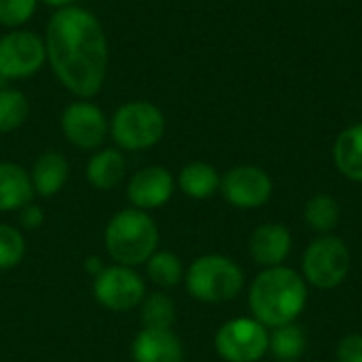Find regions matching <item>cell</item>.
<instances>
[{"instance_id":"cell-1","label":"cell","mask_w":362,"mask_h":362,"mask_svg":"<svg viewBox=\"0 0 362 362\" xmlns=\"http://www.w3.org/2000/svg\"><path fill=\"white\" fill-rule=\"evenodd\" d=\"M47 66L76 100L95 98L108 76L110 47L98 15L81 4L53 11L45 25Z\"/></svg>"},{"instance_id":"cell-2","label":"cell","mask_w":362,"mask_h":362,"mask_svg":"<svg viewBox=\"0 0 362 362\" xmlns=\"http://www.w3.org/2000/svg\"><path fill=\"white\" fill-rule=\"evenodd\" d=\"M248 305L255 320L267 329L291 325L308 305V282L284 265L263 269L250 284Z\"/></svg>"},{"instance_id":"cell-3","label":"cell","mask_w":362,"mask_h":362,"mask_svg":"<svg viewBox=\"0 0 362 362\" xmlns=\"http://www.w3.org/2000/svg\"><path fill=\"white\" fill-rule=\"evenodd\" d=\"M108 255L125 267H136L146 263L159 244V231L148 212L138 208H127L117 212L104 233Z\"/></svg>"},{"instance_id":"cell-4","label":"cell","mask_w":362,"mask_h":362,"mask_svg":"<svg viewBox=\"0 0 362 362\" xmlns=\"http://www.w3.org/2000/svg\"><path fill=\"white\" fill-rule=\"evenodd\" d=\"M108 134L121 151H146L161 142L165 115L148 100H129L108 119Z\"/></svg>"},{"instance_id":"cell-5","label":"cell","mask_w":362,"mask_h":362,"mask_svg":"<svg viewBox=\"0 0 362 362\" xmlns=\"http://www.w3.org/2000/svg\"><path fill=\"white\" fill-rule=\"evenodd\" d=\"M187 291L204 303L233 301L244 288L242 267L225 255H204L187 272Z\"/></svg>"},{"instance_id":"cell-6","label":"cell","mask_w":362,"mask_h":362,"mask_svg":"<svg viewBox=\"0 0 362 362\" xmlns=\"http://www.w3.org/2000/svg\"><path fill=\"white\" fill-rule=\"evenodd\" d=\"M350 263V248L341 238L320 235L303 252V280L320 291L337 288L348 278Z\"/></svg>"},{"instance_id":"cell-7","label":"cell","mask_w":362,"mask_h":362,"mask_svg":"<svg viewBox=\"0 0 362 362\" xmlns=\"http://www.w3.org/2000/svg\"><path fill=\"white\" fill-rule=\"evenodd\" d=\"M47 66V49L40 34L17 28L0 36V72L8 81H23Z\"/></svg>"},{"instance_id":"cell-8","label":"cell","mask_w":362,"mask_h":362,"mask_svg":"<svg viewBox=\"0 0 362 362\" xmlns=\"http://www.w3.org/2000/svg\"><path fill=\"white\" fill-rule=\"evenodd\" d=\"M214 348L227 362H259L269 352V331L255 318H233L216 331Z\"/></svg>"},{"instance_id":"cell-9","label":"cell","mask_w":362,"mask_h":362,"mask_svg":"<svg viewBox=\"0 0 362 362\" xmlns=\"http://www.w3.org/2000/svg\"><path fill=\"white\" fill-rule=\"evenodd\" d=\"M59 129L72 146L98 151L108 136V117L91 100H74L62 110Z\"/></svg>"},{"instance_id":"cell-10","label":"cell","mask_w":362,"mask_h":362,"mask_svg":"<svg viewBox=\"0 0 362 362\" xmlns=\"http://www.w3.org/2000/svg\"><path fill=\"white\" fill-rule=\"evenodd\" d=\"M95 301L112 312H129L140 305L146 297L142 278L125 265L104 267L93 280Z\"/></svg>"},{"instance_id":"cell-11","label":"cell","mask_w":362,"mask_h":362,"mask_svg":"<svg viewBox=\"0 0 362 362\" xmlns=\"http://www.w3.org/2000/svg\"><path fill=\"white\" fill-rule=\"evenodd\" d=\"M227 204L240 210H257L265 206L274 193L269 174L259 165H235L221 176V189Z\"/></svg>"},{"instance_id":"cell-12","label":"cell","mask_w":362,"mask_h":362,"mask_svg":"<svg viewBox=\"0 0 362 362\" xmlns=\"http://www.w3.org/2000/svg\"><path fill=\"white\" fill-rule=\"evenodd\" d=\"M176 180L163 165H148L138 170L127 185V199L138 210H155L170 202Z\"/></svg>"},{"instance_id":"cell-13","label":"cell","mask_w":362,"mask_h":362,"mask_svg":"<svg viewBox=\"0 0 362 362\" xmlns=\"http://www.w3.org/2000/svg\"><path fill=\"white\" fill-rule=\"evenodd\" d=\"M250 257L263 269L278 267L286 261L293 248V235L282 223H265L259 225L250 235Z\"/></svg>"},{"instance_id":"cell-14","label":"cell","mask_w":362,"mask_h":362,"mask_svg":"<svg viewBox=\"0 0 362 362\" xmlns=\"http://www.w3.org/2000/svg\"><path fill=\"white\" fill-rule=\"evenodd\" d=\"M134 362H185V348L172 329H142L132 344Z\"/></svg>"},{"instance_id":"cell-15","label":"cell","mask_w":362,"mask_h":362,"mask_svg":"<svg viewBox=\"0 0 362 362\" xmlns=\"http://www.w3.org/2000/svg\"><path fill=\"white\" fill-rule=\"evenodd\" d=\"M68 174H70L68 159L57 151H47L34 161L30 170V180L38 195L53 197L68 182Z\"/></svg>"},{"instance_id":"cell-16","label":"cell","mask_w":362,"mask_h":362,"mask_svg":"<svg viewBox=\"0 0 362 362\" xmlns=\"http://www.w3.org/2000/svg\"><path fill=\"white\" fill-rule=\"evenodd\" d=\"M34 197L30 172L11 161H0V212L21 210Z\"/></svg>"},{"instance_id":"cell-17","label":"cell","mask_w":362,"mask_h":362,"mask_svg":"<svg viewBox=\"0 0 362 362\" xmlns=\"http://www.w3.org/2000/svg\"><path fill=\"white\" fill-rule=\"evenodd\" d=\"M333 161L348 180L362 182V123L339 132L333 144Z\"/></svg>"},{"instance_id":"cell-18","label":"cell","mask_w":362,"mask_h":362,"mask_svg":"<svg viewBox=\"0 0 362 362\" xmlns=\"http://www.w3.org/2000/svg\"><path fill=\"white\" fill-rule=\"evenodd\" d=\"M125 170H127V163L119 148H102L91 155L85 172H87V180L91 187L100 191H110L123 180Z\"/></svg>"},{"instance_id":"cell-19","label":"cell","mask_w":362,"mask_h":362,"mask_svg":"<svg viewBox=\"0 0 362 362\" xmlns=\"http://www.w3.org/2000/svg\"><path fill=\"white\" fill-rule=\"evenodd\" d=\"M178 187L191 199H208L221 189V174L206 161H191L180 170Z\"/></svg>"},{"instance_id":"cell-20","label":"cell","mask_w":362,"mask_h":362,"mask_svg":"<svg viewBox=\"0 0 362 362\" xmlns=\"http://www.w3.org/2000/svg\"><path fill=\"white\" fill-rule=\"evenodd\" d=\"M339 216H341V208H339L337 199L327 193H318V195L310 197L305 204V210H303V218H305L308 227L320 235L333 233V229L339 225Z\"/></svg>"},{"instance_id":"cell-21","label":"cell","mask_w":362,"mask_h":362,"mask_svg":"<svg viewBox=\"0 0 362 362\" xmlns=\"http://www.w3.org/2000/svg\"><path fill=\"white\" fill-rule=\"evenodd\" d=\"M308 348L305 331L291 322L284 327H278L269 333V352L276 361L297 362Z\"/></svg>"},{"instance_id":"cell-22","label":"cell","mask_w":362,"mask_h":362,"mask_svg":"<svg viewBox=\"0 0 362 362\" xmlns=\"http://www.w3.org/2000/svg\"><path fill=\"white\" fill-rule=\"evenodd\" d=\"M30 117V100L17 87L0 89V134L17 132Z\"/></svg>"},{"instance_id":"cell-23","label":"cell","mask_w":362,"mask_h":362,"mask_svg":"<svg viewBox=\"0 0 362 362\" xmlns=\"http://www.w3.org/2000/svg\"><path fill=\"white\" fill-rule=\"evenodd\" d=\"M146 274L155 284L163 288H172L182 280L185 269H182V261L174 252L163 250V252H155L146 261Z\"/></svg>"},{"instance_id":"cell-24","label":"cell","mask_w":362,"mask_h":362,"mask_svg":"<svg viewBox=\"0 0 362 362\" xmlns=\"http://www.w3.org/2000/svg\"><path fill=\"white\" fill-rule=\"evenodd\" d=\"M174 320H176V308L168 295L153 293L144 297V305H142L144 329H172Z\"/></svg>"},{"instance_id":"cell-25","label":"cell","mask_w":362,"mask_h":362,"mask_svg":"<svg viewBox=\"0 0 362 362\" xmlns=\"http://www.w3.org/2000/svg\"><path fill=\"white\" fill-rule=\"evenodd\" d=\"M25 255V242L21 231L11 225H0V269H13Z\"/></svg>"},{"instance_id":"cell-26","label":"cell","mask_w":362,"mask_h":362,"mask_svg":"<svg viewBox=\"0 0 362 362\" xmlns=\"http://www.w3.org/2000/svg\"><path fill=\"white\" fill-rule=\"evenodd\" d=\"M38 0H0V25L6 30L23 28L36 13Z\"/></svg>"},{"instance_id":"cell-27","label":"cell","mask_w":362,"mask_h":362,"mask_svg":"<svg viewBox=\"0 0 362 362\" xmlns=\"http://www.w3.org/2000/svg\"><path fill=\"white\" fill-rule=\"evenodd\" d=\"M337 362H362V335H348L339 341Z\"/></svg>"},{"instance_id":"cell-28","label":"cell","mask_w":362,"mask_h":362,"mask_svg":"<svg viewBox=\"0 0 362 362\" xmlns=\"http://www.w3.org/2000/svg\"><path fill=\"white\" fill-rule=\"evenodd\" d=\"M19 221H21V225H23L25 229H38V227L45 223V214H42V210H40L38 206H34V204L30 202L28 206L21 208Z\"/></svg>"},{"instance_id":"cell-29","label":"cell","mask_w":362,"mask_h":362,"mask_svg":"<svg viewBox=\"0 0 362 362\" xmlns=\"http://www.w3.org/2000/svg\"><path fill=\"white\" fill-rule=\"evenodd\" d=\"M38 2L45 4V6H51L53 11L66 8V6H72V4H78V0H38Z\"/></svg>"},{"instance_id":"cell-30","label":"cell","mask_w":362,"mask_h":362,"mask_svg":"<svg viewBox=\"0 0 362 362\" xmlns=\"http://www.w3.org/2000/svg\"><path fill=\"white\" fill-rule=\"evenodd\" d=\"M85 269H87L89 274H93V278H95V276H98V274H100L104 267H102V261H100L98 257H91V259H87V263H85Z\"/></svg>"},{"instance_id":"cell-31","label":"cell","mask_w":362,"mask_h":362,"mask_svg":"<svg viewBox=\"0 0 362 362\" xmlns=\"http://www.w3.org/2000/svg\"><path fill=\"white\" fill-rule=\"evenodd\" d=\"M8 85H11V81L0 72V89H4V87H8Z\"/></svg>"}]
</instances>
